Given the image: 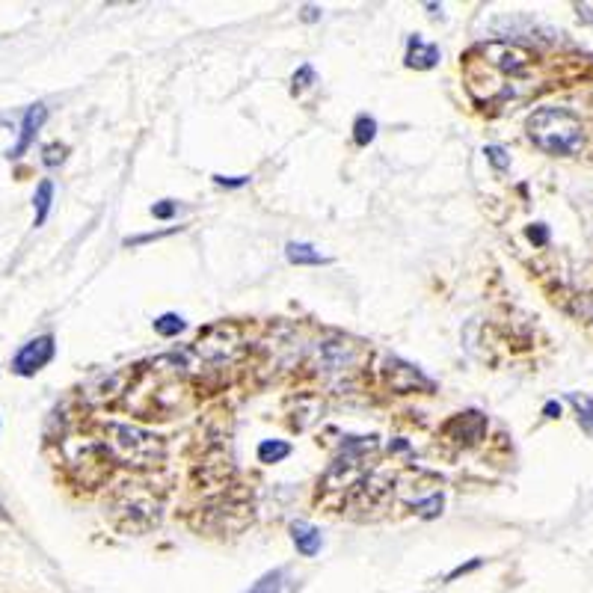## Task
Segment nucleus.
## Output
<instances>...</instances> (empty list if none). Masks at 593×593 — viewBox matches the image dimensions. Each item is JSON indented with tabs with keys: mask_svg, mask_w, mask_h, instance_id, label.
Listing matches in <instances>:
<instances>
[{
	"mask_svg": "<svg viewBox=\"0 0 593 593\" xmlns=\"http://www.w3.org/2000/svg\"><path fill=\"white\" fill-rule=\"evenodd\" d=\"M374 137H377V122H374L371 116H359L356 125H353V140H356V146H368Z\"/></svg>",
	"mask_w": 593,
	"mask_h": 593,
	"instance_id": "nucleus-16",
	"label": "nucleus"
},
{
	"mask_svg": "<svg viewBox=\"0 0 593 593\" xmlns=\"http://www.w3.org/2000/svg\"><path fill=\"white\" fill-rule=\"evenodd\" d=\"M543 413H546V416H549V419H555V416H561V404H555V401H549V404H546V410H543Z\"/></svg>",
	"mask_w": 593,
	"mask_h": 593,
	"instance_id": "nucleus-25",
	"label": "nucleus"
},
{
	"mask_svg": "<svg viewBox=\"0 0 593 593\" xmlns=\"http://www.w3.org/2000/svg\"><path fill=\"white\" fill-rule=\"evenodd\" d=\"M152 214L158 220H170L172 214H175V202H158V205H152Z\"/></svg>",
	"mask_w": 593,
	"mask_h": 593,
	"instance_id": "nucleus-22",
	"label": "nucleus"
},
{
	"mask_svg": "<svg viewBox=\"0 0 593 593\" xmlns=\"http://www.w3.org/2000/svg\"><path fill=\"white\" fill-rule=\"evenodd\" d=\"M184 330V318L181 315H161L158 321H155V333L158 336H164V339H172V336H178Z\"/></svg>",
	"mask_w": 593,
	"mask_h": 593,
	"instance_id": "nucleus-17",
	"label": "nucleus"
},
{
	"mask_svg": "<svg viewBox=\"0 0 593 593\" xmlns=\"http://www.w3.org/2000/svg\"><path fill=\"white\" fill-rule=\"evenodd\" d=\"M51 202H54V184L48 178L39 181L36 187V196H33V208H36V226H42L48 220V211H51Z\"/></svg>",
	"mask_w": 593,
	"mask_h": 593,
	"instance_id": "nucleus-12",
	"label": "nucleus"
},
{
	"mask_svg": "<svg viewBox=\"0 0 593 593\" xmlns=\"http://www.w3.org/2000/svg\"><path fill=\"white\" fill-rule=\"evenodd\" d=\"M294 588H297V582L291 579V570L279 567V570L264 573L247 593H294Z\"/></svg>",
	"mask_w": 593,
	"mask_h": 593,
	"instance_id": "nucleus-9",
	"label": "nucleus"
},
{
	"mask_svg": "<svg viewBox=\"0 0 593 593\" xmlns=\"http://www.w3.org/2000/svg\"><path fill=\"white\" fill-rule=\"evenodd\" d=\"M146 484H122V490L113 496V513H128V522L122 528H131V531H143L149 528L155 519H158V510H161V502L155 496H149L143 490Z\"/></svg>",
	"mask_w": 593,
	"mask_h": 593,
	"instance_id": "nucleus-4",
	"label": "nucleus"
},
{
	"mask_svg": "<svg viewBox=\"0 0 593 593\" xmlns=\"http://www.w3.org/2000/svg\"><path fill=\"white\" fill-rule=\"evenodd\" d=\"M303 18H306V21H318V18H321V9H318V6H306V9H303Z\"/></svg>",
	"mask_w": 593,
	"mask_h": 593,
	"instance_id": "nucleus-24",
	"label": "nucleus"
},
{
	"mask_svg": "<svg viewBox=\"0 0 593 593\" xmlns=\"http://www.w3.org/2000/svg\"><path fill=\"white\" fill-rule=\"evenodd\" d=\"M484 155H487V161H490L496 170H508L510 167V155L502 149V146H487V149H484Z\"/></svg>",
	"mask_w": 593,
	"mask_h": 593,
	"instance_id": "nucleus-19",
	"label": "nucleus"
},
{
	"mask_svg": "<svg viewBox=\"0 0 593 593\" xmlns=\"http://www.w3.org/2000/svg\"><path fill=\"white\" fill-rule=\"evenodd\" d=\"M528 238H531L537 247H543V244L549 241V232H546V226H543V223H537V226H531V229H528Z\"/></svg>",
	"mask_w": 593,
	"mask_h": 593,
	"instance_id": "nucleus-21",
	"label": "nucleus"
},
{
	"mask_svg": "<svg viewBox=\"0 0 593 593\" xmlns=\"http://www.w3.org/2000/svg\"><path fill=\"white\" fill-rule=\"evenodd\" d=\"M42 161H45V167H57V164H63V161H66V146H60V143L45 146V149H42Z\"/></svg>",
	"mask_w": 593,
	"mask_h": 593,
	"instance_id": "nucleus-18",
	"label": "nucleus"
},
{
	"mask_svg": "<svg viewBox=\"0 0 593 593\" xmlns=\"http://www.w3.org/2000/svg\"><path fill=\"white\" fill-rule=\"evenodd\" d=\"M285 255H288L291 264H327V255H321L309 244H288Z\"/></svg>",
	"mask_w": 593,
	"mask_h": 593,
	"instance_id": "nucleus-14",
	"label": "nucleus"
},
{
	"mask_svg": "<svg viewBox=\"0 0 593 593\" xmlns=\"http://www.w3.org/2000/svg\"><path fill=\"white\" fill-rule=\"evenodd\" d=\"M45 119H48V107L45 104H33V107H27L24 110V116H21V134H18V143L9 149V155L6 158H21L30 146H33V140H36V134H39V128L45 125Z\"/></svg>",
	"mask_w": 593,
	"mask_h": 593,
	"instance_id": "nucleus-8",
	"label": "nucleus"
},
{
	"mask_svg": "<svg viewBox=\"0 0 593 593\" xmlns=\"http://www.w3.org/2000/svg\"><path fill=\"white\" fill-rule=\"evenodd\" d=\"M528 140L555 158L579 155L585 146V125L570 107H537L525 122Z\"/></svg>",
	"mask_w": 593,
	"mask_h": 593,
	"instance_id": "nucleus-2",
	"label": "nucleus"
},
{
	"mask_svg": "<svg viewBox=\"0 0 593 593\" xmlns=\"http://www.w3.org/2000/svg\"><path fill=\"white\" fill-rule=\"evenodd\" d=\"M101 445L110 460H119L125 466H158L164 460V442L161 436L143 433L128 424L107 422L101 427Z\"/></svg>",
	"mask_w": 593,
	"mask_h": 593,
	"instance_id": "nucleus-3",
	"label": "nucleus"
},
{
	"mask_svg": "<svg viewBox=\"0 0 593 593\" xmlns=\"http://www.w3.org/2000/svg\"><path fill=\"white\" fill-rule=\"evenodd\" d=\"M567 401L576 407V413H579V424L588 430V433H593V398L591 395H579V392H570L567 395Z\"/></svg>",
	"mask_w": 593,
	"mask_h": 593,
	"instance_id": "nucleus-15",
	"label": "nucleus"
},
{
	"mask_svg": "<svg viewBox=\"0 0 593 593\" xmlns=\"http://www.w3.org/2000/svg\"><path fill=\"white\" fill-rule=\"evenodd\" d=\"M217 184H226V187H244L247 184V175H238V178H226V175H214Z\"/></svg>",
	"mask_w": 593,
	"mask_h": 593,
	"instance_id": "nucleus-23",
	"label": "nucleus"
},
{
	"mask_svg": "<svg viewBox=\"0 0 593 593\" xmlns=\"http://www.w3.org/2000/svg\"><path fill=\"white\" fill-rule=\"evenodd\" d=\"M383 377H386L389 389L398 392V395H410V392H419V389L430 392L433 389V383L424 377L419 368H413V365H407L401 359H389L386 368H383Z\"/></svg>",
	"mask_w": 593,
	"mask_h": 593,
	"instance_id": "nucleus-7",
	"label": "nucleus"
},
{
	"mask_svg": "<svg viewBox=\"0 0 593 593\" xmlns=\"http://www.w3.org/2000/svg\"><path fill=\"white\" fill-rule=\"evenodd\" d=\"M534 51L516 42H484L463 57L466 86L478 104H496L519 95L534 72Z\"/></svg>",
	"mask_w": 593,
	"mask_h": 593,
	"instance_id": "nucleus-1",
	"label": "nucleus"
},
{
	"mask_svg": "<svg viewBox=\"0 0 593 593\" xmlns=\"http://www.w3.org/2000/svg\"><path fill=\"white\" fill-rule=\"evenodd\" d=\"M291 454V445L282 439H264L258 445V463H279Z\"/></svg>",
	"mask_w": 593,
	"mask_h": 593,
	"instance_id": "nucleus-13",
	"label": "nucleus"
},
{
	"mask_svg": "<svg viewBox=\"0 0 593 593\" xmlns=\"http://www.w3.org/2000/svg\"><path fill=\"white\" fill-rule=\"evenodd\" d=\"M439 63V48L424 42L419 36L410 39V51H407V66L410 69H433Z\"/></svg>",
	"mask_w": 593,
	"mask_h": 593,
	"instance_id": "nucleus-11",
	"label": "nucleus"
},
{
	"mask_svg": "<svg viewBox=\"0 0 593 593\" xmlns=\"http://www.w3.org/2000/svg\"><path fill=\"white\" fill-rule=\"evenodd\" d=\"M576 9H579V18H582V21H591V24H593V9H591V6H576Z\"/></svg>",
	"mask_w": 593,
	"mask_h": 593,
	"instance_id": "nucleus-26",
	"label": "nucleus"
},
{
	"mask_svg": "<svg viewBox=\"0 0 593 593\" xmlns=\"http://www.w3.org/2000/svg\"><path fill=\"white\" fill-rule=\"evenodd\" d=\"M54 350H57L54 336H39V339L27 341V344L15 353L12 371H15L18 377H33L36 371H42V368L54 359Z\"/></svg>",
	"mask_w": 593,
	"mask_h": 593,
	"instance_id": "nucleus-5",
	"label": "nucleus"
},
{
	"mask_svg": "<svg viewBox=\"0 0 593 593\" xmlns=\"http://www.w3.org/2000/svg\"><path fill=\"white\" fill-rule=\"evenodd\" d=\"M315 81V72H312V66H303L297 75H294V89H306V86Z\"/></svg>",
	"mask_w": 593,
	"mask_h": 593,
	"instance_id": "nucleus-20",
	"label": "nucleus"
},
{
	"mask_svg": "<svg viewBox=\"0 0 593 593\" xmlns=\"http://www.w3.org/2000/svg\"><path fill=\"white\" fill-rule=\"evenodd\" d=\"M484 433H487V416L478 410L457 413L442 424V436L454 445H475L484 439Z\"/></svg>",
	"mask_w": 593,
	"mask_h": 593,
	"instance_id": "nucleus-6",
	"label": "nucleus"
},
{
	"mask_svg": "<svg viewBox=\"0 0 593 593\" xmlns=\"http://www.w3.org/2000/svg\"><path fill=\"white\" fill-rule=\"evenodd\" d=\"M291 537H294V546H297L300 555L312 558V555L321 552V531H318L315 525H309V522H294V525H291Z\"/></svg>",
	"mask_w": 593,
	"mask_h": 593,
	"instance_id": "nucleus-10",
	"label": "nucleus"
}]
</instances>
